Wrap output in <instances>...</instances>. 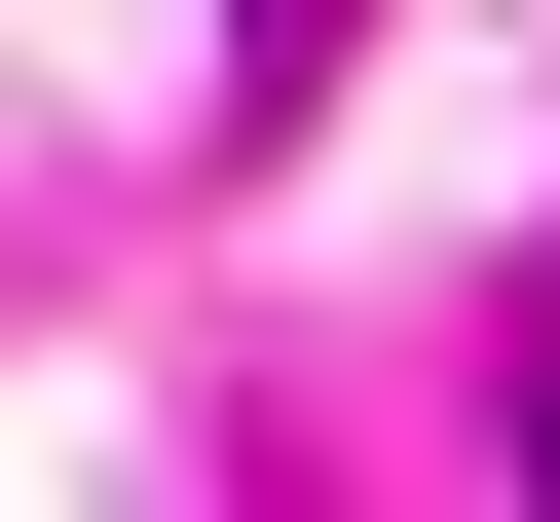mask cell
I'll use <instances>...</instances> for the list:
<instances>
[{
	"label": "cell",
	"instance_id": "6da1fadb",
	"mask_svg": "<svg viewBox=\"0 0 560 522\" xmlns=\"http://www.w3.org/2000/svg\"><path fill=\"white\" fill-rule=\"evenodd\" d=\"M523 522H560V373H523Z\"/></svg>",
	"mask_w": 560,
	"mask_h": 522
}]
</instances>
